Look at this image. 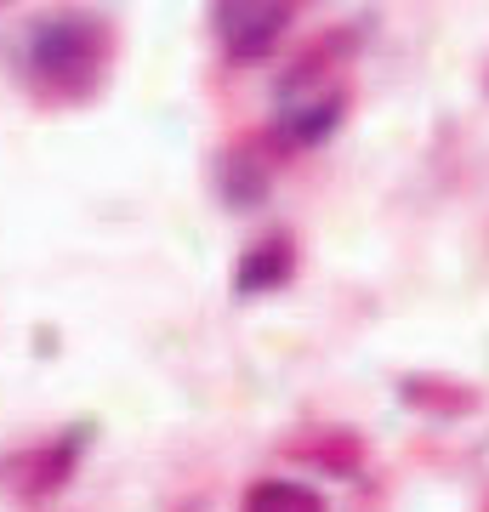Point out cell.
Segmentation results:
<instances>
[{
	"mask_svg": "<svg viewBox=\"0 0 489 512\" xmlns=\"http://www.w3.org/2000/svg\"><path fill=\"white\" fill-rule=\"evenodd\" d=\"M245 512H325V501L302 484H290V478H262L245 495Z\"/></svg>",
	"mask_w": 489,
	"mask_h": 512,
	"instance_id": "obj_3",
	"label": "cell"
},
{
	"mask_svg": "<svg viewBox=\"0 0 489 512\" xmlns=\"http://www.w3.org/2000/svg\"><path fill=\"white\" fill-rule=\"evenodd\" d=\"M290 274V239H268L262 245V256H251L245 262V274H239V291H268L273 279Z\"/></svg>",
	"mask_w": 489,
	"mask_h": 512,
	"instance_id": "obj_4",
	"label": "cell"
},
{
	"mask_svg": "<svg viewBox=\"0 0 489 512\" xmlns=\"http://www.w3.org/2000/svg\"><path fill=\"white\" fill-rule=\"evenodd\" d=\"M29 57H35V74H46V80H74L103 57V29L86 18L40 23L35 40H29Z\"/></svg>",
	"mask_w": 489,
	"mask_h": 512,
	"instance_id": "obj_2",
	"label": "cell"
},
{
	"mask_svg": "<svg viewBox=\"0 0 489 512\" xmlns=\"http://www.w3.org/2000/svg\"><path fill=\"white\" fill-rule=\"evenodd\" d=\"M302 0H217V35L234 63H256L279 46Z\"/></svg>",
	"mask_w": 489,
	"mask_h": 512,
	"instance_id": "obj_1",
	"label": "cell"
}]
</instances>
